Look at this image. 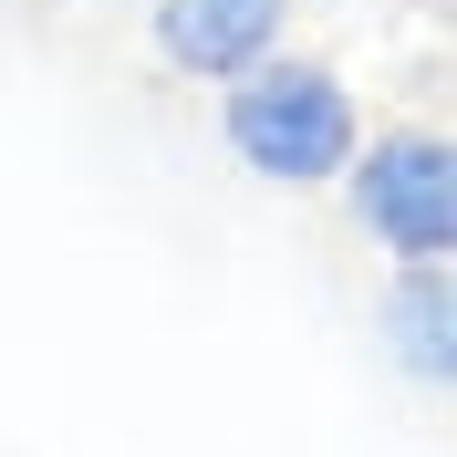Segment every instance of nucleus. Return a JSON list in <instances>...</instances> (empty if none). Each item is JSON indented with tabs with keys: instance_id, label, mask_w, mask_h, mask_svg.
<instances>
[{
	"instance_id": "1",
	"label": "nucleus",
	"mask_w": 457,
	"mask_h": 457,
	"mask_svg": "<svg viewBox=\"0 0 457 457\" xmlns=\"http://www.w3.org/2000/svg\"><path fill=\"white\" fill-rule=\"evenodd\" d=\"M219 136L260 187H333L353 167V145H364V104H353V84L333 62L270 53L239 84H219Z\"/></svg>"
},
{
	"instance_id": "2",
	"label": "nucleus",
	"mask_w": 457,
	"mask_h": 457,
	"mask_svg": "<svg viewBox=\"0 0 457 457\" xmlns=\"http://www.w3.org/2000/svg\"><path fill=\"white\" fill-rule=\"evenodd\" d=\"M353 228L385 260H447L457 250V156L436 125H385L353 145V167L333 177Z\"/></svg>"
},
{
	"instance_id": "3",
	"label": "nucleus",
	"mask_w": 457,
	"mask_h": 457,
	"mask_svg": "<svg viewBox=\"0 0 457 457\" xmlns=\"http://www.w3.org/2000/svg\"><path fill=\"white\" fill-rule=\"evenodd\" d=\"M145 42L187 84H239L291 42V0H145Z\"/></svg>"
},
{
	"instance_id": "4",
	"label": "nucleus",
	"mask_w": 457,
	"mask_h": 457,
	"mask_svg": "<svg viewBox=\"0 0 457 457\" xmlns=\"http://www.w3.org/2000/svg\"><path fill=\"white\" fill-rule=\"evenodd\" d=\"M374 333H385V353L427 395H447L457 385V281H447V260H395V281L374 302Z\"/></svg>"
}]
</instances>
